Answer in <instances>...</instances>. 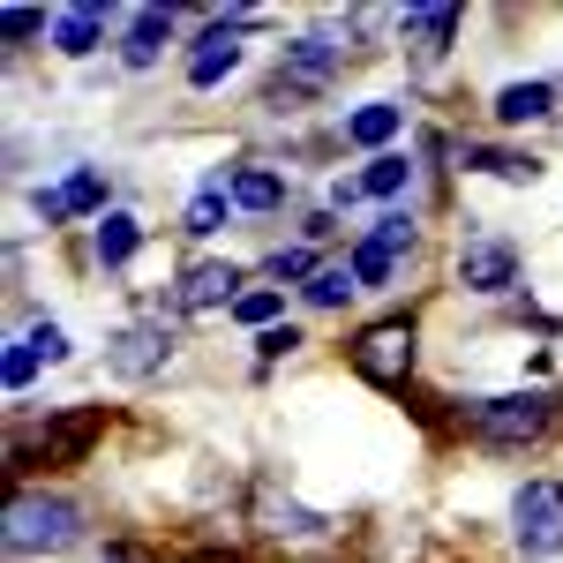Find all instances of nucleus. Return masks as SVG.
<instances>
[{"instance_id":"1","label":"nucleus","mask_w":563,"mask_h":563,"mask_svg":"<svg viewBox=\"0 0 563 563\" xmlns=\"http://www.w3.org/2000/svg\"><path fill=\"white\" fill-rule=\"evenodd\" d=\"M76 533H84V511L68 504V496H38V488H23L15 504H8V556H60V549H76Z\"/></svg>"},{"instance_id":"2","label":"nucleus","mask_w":563,"mask_h":563,"mask_svg":"<svg viewBox=\"0 0 563 563\" xmlns=\"http://www.w3.org/2000/svg\"><path fill=\"white\" fill-rule=\"evenodd\" d=\"M556 421V398L549 390H511V398H481L474 406V443L481 451H526V443H541Z\"/></svg>"},{"instance_id":"3","label":"nucleus","mask_w":563,"mask_h":563,"mask_svg":"<svg viewBox=\"0 0 563 563\" xmlns=\"http://www.w3.org/2000/svg\"><path fill=\"white\" fill-rule=\"evenodd\" d=\"M353 376L376 384V390H406V376H413V323H406V316L368 323V331L353 339Z\"/></svg>"},{"instance_id":"4","label":"nucleus","mask_w":563,"mask_h":563,"mask_svg":"<svg viewBox=\"0 0 563 563\" xmlns=\"http://www.w3.org/2000/svg\"><path fill=\"white\" fill-rule=\"evenodd\" d=\"M511 541L526 556H563V481H526L511 504Z\"/></svg>"},{"instance_id":"5","label":"nucleus","mask_w":563,"mask_h":563,"mask_svg":"<svg viewBox=\"0 0 563 563\" xmlns=\"http://www.w3.org/2000/svg\"><path fill=\"white\" fill-rule=\"evenodd\" d=\"M98 435H106V406H68V413H53V421H45L38 459H45V466H84Z\"/></svg>"},{"instance_id":"6","label":"nucleus","mask_w":563,"mask_h":563,"mask_svg":"<svg viewBox=\"0 0 563 563\" xmlns=\"http://www.w3.org/2000/svg\"><path fill=\"white\" fill-rule=\"evenodd\" d=\"M249 511H256V533H271V541H323V533H331V519H316L308 504H294V496H278L271 481H256Z\"/></svg>"},{"instance_id":"7","label":"nucleus","mask_w":563,"mask_h":563,"mask_svg":"<svg viewBox=\"0 0 563 563\" xmlns=\"http://www.w3.org/2000/svg\"><path fill=\"white\" fill-rule=\"evenodd\" d=\"M241 23H249V8H233V15H218L211 31L196 38V53H188V84H196V90H211L218 76H233V68H241V38H233Z\"/></svg>"},{"instance_id":"8","label":"nucleus","mask_w":563,"mask_h":563,"mask_svg":"<svg viewBox=\"0 0 563 563\" xmlns=\"http://www.w3.org/2000/svg\"><path fill=\"white\" fill-rule=\"evenodd\" d=\"M106 361H113V376H121V384H143V376H158V368L174 361V331H158V323H129V331L113 339Z\"/></svg>"},{"instance_id":"9","label":"nucleus","mask_w":563,"mask_h":563,"mask_svg":"<svg viewBox=\"0 0 563 563\" xmlns=\"http://www.w3.org/2000/svg\"><path fill=\"white\" fill-rule=\"evenodd\" d=\"M188 316H211V308H233L241 301V271L233 263H188L180 271V294H174Z\"/></svg>"},{"instance_id":"10","label":"nucleus","mask_w":563,"mask_h":563,"mask_svg":"<svg viewBox=\"0 0 563 563\" xmlns=\"http://www.w3.org/2000/svg\"><path fill=\"white\" fill-rule=\"evenodd\" d=\"M84 211H106V174H68V188H38V218L60 225V218H84Z\"/></svg>"},{"instance_id":"11","label":"nucleus","mask_w":563,"mask_h":563,"mask_svg":"<svg viewBox=\"0 0 563 563\" xmlns=\"http://www.w3.org/2000/svg\"><path fill=\"white\" fill-rule=\"evenodd\" d=\"M459 278H466L474 294H504V286L519 278V256H511L504 241H474V249L459 256Z\"/></svg>"},{"instance_id":"12","label":"nucleus","mask_w":563,"mask_h":563,"mask_svg":"<svg viewBox=\"0 0 563 563\" xmlns=\"http://www.w3.org/2000/svg\"><path fill=\"white\" fill-rule=\"evenodd\" d=\"M166 38H174V8H143L129 23V38H121V60H129V68H151V60L166 53Z\"/></svg>"},{"instance_id":"13","label":"nucleus","mask_w":563,"mask_h":563,"mask_svg":"<svg viewBox=\"0 0 563 563\" xmlns=\"http://www.w3.org/2000/svg\"><path fill=\"white\" fill-rule=\"evenodd\" d=\"M451 38H459V8H406V45L421 60H435Z\"/></svg>"},{"instance_id":"14","label":"nucleus","mask_w":563,"mask_h":563,"mask_svg":"<svg viewBox=\"0 0 563 563\" xmlns=\"http://www.w3.org/2000/svg\"><path fill=\"white\" fill-rule=\"evenodd\" d=\"M549 113H556V90H549V84H511V90H496V121H504V129L549 121Z\"/></svg>"},{"instance_id":"15","label":"nucleus","mask_w":563,"mask_h":563,"mask_svg":"<svg viewBox=\"0 0 563 563\" xmlns=\"http://www.w3.org/2000/svg\"><path fill=\"white\" fill-rule=\"evenodd\" d=\"M225 188H233L241 211H278L286 203V174H271V166H241V174H225Z\"/></svg>"},{"instance_id":"16","label":"nucleus","mask_w":563,"mask_h":563,"mask_svg":"<svg viewBox=\"0 0 563 563\" xmlns=\"http://www.w3.org/2000/svg\"><path fill=\"white\" fill-rule=\"evenodd\" d=\"M98 38H106V8H68V15L53 23V45H60L68 60H84V53H98Z\"/></svg>"},{"instance_id":"17","label":"nucleus","mask_w":563,"mask_h":563,"mask_svg":"<svg viewBox=\"0 0 563 563\" xmlns=\"http://www.w3.org/2000/svg\"><path fill=\"white\" fill-rule=\"evenodd\" d=\"M90 249H98V263H106V271H121V263L143 249V225H135L129 211H106V218H98V241H90Z\"/></svg>"},{"instance_id":"18","label":"nucleus","mask_w":563,"mask_h":563,"mask_svg":"<svg viewBox=\"0 0 563 563\" xmlns=\"http://www.w3.org/2000/svg\"><path fill=\"white\" fill-rule=\"evenodd\" d=\"M398 121H406V106L376 98V106H361V113L346 121V143H361V151H384L390 135H398Z\"/></svg>"},{"instance_id":"19","label":"nucleus","mask_w":563,"mask_h":563,"mask_svg":"<svg viewBox=\"0 0 563 563\" xmlns=\"http://www.w3.org/2000/svg\"><path fill=\"white\" fill-rule=\"evenodd\" d=\"M466 166H481V174H496V180H541L533 151H466Z\"/></svg>"},{"instance_id":"20","label":"nucleus","mask_w":563,"mask_h":563,"mask_svg":"<svg viewBox=\"0 0 563 563\" xmlns=\"http://www.w3.org/2000/svg\"><path fill=\"white\" fill-rule=\"evenodd\" d=\"M390 271H398V249H390L384 233H368V241L353 249V278H361V286H384Z\"/></svg>"},{"instance_id":"21","label":"nucleus","mask_w":563,"mask_h":563,"mask_svg":"<svg viewBox=\"0 0 563 563\" xmlns=\"http://www.w3.org/2000/svg\"><path fill=\"white\" fill-rule=\"evenodd\" d=\"M406 174H413V166H406V158H368V174H353V196H398V188H406Z\"/></svg>"},{"instance_id":"22","label":"nucleus","mask_w":563,"mask_h":563,"mask_svg":"<svg viewBox=\"0 0 563 563\" xmlns=\"http://www.w3.org/2000/svg\"><path fill=\"white\" fill-rule=\"evenodd\" d=\"M225 211H233V188H225V174H218L211 188L188 203V233H218V225H225Z\"/></svg>"},{"instance_id":"23","label":"nucleus","mask_w":563,"mask_h":563,"mask_svg":"<svg viewBox=\"0 0 563 563\" xmlns=\"http://www.w3.org/2000/svg\"><path fill=\"white\" fill-rule=\"evenodd\" d=\"M346 294H361L353 263H331V271H316V278H308V301H316V308H339Z\"/></svg>"},{"instance_id":"24","label":"nucleus","mask_w":563,"mask_h":563,"mask_svg":"<svg viewBox=\"0 0 563 563\" xmlns=\"http://www.w3.org/2000/svg\"><path fill=\"white\" fill-rule=\"evenodd\" d=\"M278 308H286L278 286H249V294L233 301V316H241V323H256V331H271V323H278Z\"/></svg>"},{"instance_id":"25","label":"nucleus","mask_w":563,"mask_h":563,"mask_svg":"<svg viewBox=\"0 0 563 563\" xmlns=\"http://www.w3.org/2000/svg\"><path fill=\"white\" fill-rule=\"evenodd\" d=\"M0 376H8V390H23L31 376H38V346H31V339H23V346H8V368H0Z\"/></svg>"},{"instance_id":"26","label":"nucleus","mask_w":563,"mask_h":563,"mask_svg":"<svg viewBox=\"0 0 563 563\" xmlns=\"http://www.w3.org/2000/svg\"><path fill=\"white\" fill-rule=\"evenodd\" d=\"M0 31L23 45V38H38V31H45V15H38V8H8V15H0Z\"/></svg>"},{"instance_id":"27","label":"nucleus","mask_w":563,"mask_h":563,"mask_svg":"<svg viewBox=\"0 0 563 563\" xmlns=\"http://www.w3.org/2000/svg\"><path fill=\"white\" fill-rule=\"evenodd\" d=\"M294 346H301V331H294V323H271V331L256 339V353H263V361H278V353H294Z\"/></svg>"},{"instance_id":"28","label":"nucleus","mask_w":563,"mask_h":563,"mask_svg":"<svg viewBox=\"0 0 563 563\" xmlns=\"http://www.w3.org/2000/svg\"><path fill=\"white\" fill-rule=\"evenodd\" d=\"M271 278H316L308 249H278V256H271Z\"/></svg>"},{"instance_id":"29","label":"nucleus","mask_w":563,"mask_h":563,"mask_svg":"<svg viewBox=\"0 0 563 563\" xmlns=\"http://www.w3.org/2000/svg\"><path fill=\"white\" fill-rule=\"evenodd\" d=\"M376 233H384L390 249H406V241H413V218H406V211H384V218H376Z\"/></svg>"},{"instance_id":"30","label":"nucleus","mask_w":563,"mask_h":563,"mask_svg":"<svg viewBox=\"0 0 563 563\" xmlns=\"http://www.w3.org/2000/svg\"><path fill=\"white\" fill-rule=\"evenodd\" d=\"M31 346H38V361H68V339H60L53 323H38V331H31Z\"/></svg>"},{"instance_id":"31","label":"nucleus","mask_w":563,"mask_h":563,"mask_svg":"<svg viewBox=\"0 0 563 563\" xmlns=\"http://www.w3.org/2000/svg\"><path fill=\"white\" fill-rule=\"evenodd\" d=\"M98 563H151V556H143L135 541H113V549H106V556H98Z\"/></svg>"},{"instance_id":"32","label":"nucleus","mask_w":563,"mask_h":563,"mask_svg":"<svg viewBox=\"0 0 563 563\" xmlns=\"http://www.w3.org/2000/svg\"><path fill=\"white\" fill-rule=\"evenodd\" d=\"M203 563H218V556H203Z\"/></svg>"}]
</instances>
